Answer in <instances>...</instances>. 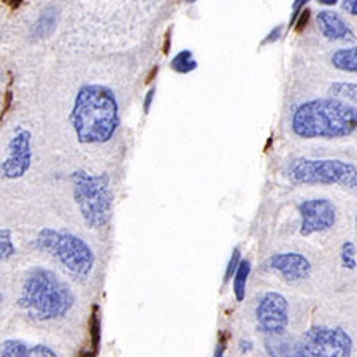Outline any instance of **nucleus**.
<instances>
[{
    "instance_id": "obj_1",
    "label": "nucleus",
    "mask_w": 357,
    "mask_h": 357,
    "mask_svg": "<svg viewBox=\"0 0 357 357\" xmlns=\"http://www.w3.org/2000/svg\"><path fill=\"white\" fill-rule=\"evenodd\" d=\"M68 121L83 145L108 143L121 124L116 94L105 84H83L75 97Z\"/></svg>"
},
{
    "instance_id": "obj_2",
    "label": "nucleus",
    "mask_w": 357,
    "mask_h": 357,
    "mask_svg": "<svg viewBox=\"0 0 357 357\" xmlns=\"http://www.w3.org/2000/svg\"><path fill=\"white\" fill-rule=\"evenodd\" d=\"M292 132L301 138H343L357 130V107L338 97L301 103L292 114Z\"/></svg>"
},
{
    "instance_id": "obj_3",
    "label": "nucleus",
    "mask_w": 357,
    "mask_h": 357,
    "mask_svg": "<svg viewBox=\"0 0 357 357\" xmlns=\"http://www.w3.org/2000/svg\"><path fill=\"white\" fill-rule=\"evenodd\" d=\"M75 305V294L54 272L33 267L22 283L18 307L29 319L46 322L62 319Z\"/></svg>"
},
{
    "instance_id": "obj_4",
    "label": "nucleus",
    "mask_w": 357,
    "mask_h": 357,
    "mask_svg": "<svg viewBox=\"0 0 357 357\" xmlns=\"http://www.w3.org/2000/svg\"><path fill=\"white\" fill-rule=\"evenodd\" d=\"M73 199L79 215L91 229L105 227L112 220L113 191L108 174L92 175L86 170H75L70 174Z\"/></svg>"
},
{
    "instance_id": "obj_5",
    "label": "nucleus",
    "mask_w": 357,
    "mask_h": 357,
    "mask_svg": "<svg viewBox=\"0 0 357 357\" xmlns=\"http://www.w3.org/2000/svg\"><path fill=\"white\" fill-rule=\"evenodd\" d=\"M32 246L37 251L56 257L78 280H88L94 270L96 256L92 248L82 237L70 232L45 227L33 238Z\"/></svg>"
},
{
    "instance_id": "obj_6",
    "label": "nucleus",
    "mask_w": 357,
    "mask_h": 357,
    "mask_svg": "<svg viewBox=\"0 0 357 357\" xmlns=\"http://www.w3.org/2000/svg\"><path fill=\"white\" fill-rule=\"evenodd\" d=\"M286 175L294 184L342 186L356 191L357 167L340 159L296 158L286 167Z\"/></svg>"
},
{
    "instance_id": "obj_7",
    "label": "nucleus",
    "mask_w": 357,
    "mask_h": 357,
    "mask_svg": "<svg viewBox=\"0 0 357 357\" xmlns=\"http://www.w3.org/2000/svg\"><path fill=\"white\" fill-rule=\"evenodd\" d=\"M292 353L297 357H349L353 338L342 327L314 326L303 333Z\"/></svg>"
},
{
    "instance_id": "obj_8",
    "label": "nucleus",
    "mask_w": 357,
    "mask_h": 357,
    "mask_svg": "<svg viewBox=\"0 0 357 357\" xmlns=\"http://www.w3.org/2000/svg\"><path fill=\"white\" fill-rule=\"evenodd\" d=\"M259 332L267 335H281L289 324V303L283 294L268 291L262 294L256 307Z\"/></svg>"
},
{
    "instance_id": "obj_9",
    "label": "nucleus",
    "mask_w": 357,
    "mask_h": 357,
    "mask_svg": "<svg viewBox=\"0 0 357 357\" xmlns=\"http://www.w3.org/2000/svg\"><path fill=\"white\" fill-rule=\"evenodd\" d=\"M7 159L2 162V178L20 180L32 165V132L18 128L10 138Z\"/></svg>"
},
{
    "instance_id": "obj_10",
    "label": "nucleus",
    "mask_w": 357,
    "mask_h": 357,
    "mask_svg": "<svg viewBox=\"0 0 357 357\" xmlns=\"http://www.w3.org/2000/svg\"><path fill=\"white\" fill-rule=\"evenodd\" d=\"M301 213V235L312 237L314 234L327 232L337 222V206L327 199L305 200L298 205Z\"/></svg>"
},
{
    "instance_id": "obj_11",
    "label": "nucleus",
    "mask_w": 357,
    "mask_h": 357,
    "mask_svg": "<svg viewBox=\"0 0 357 357\" xmlns=\"http://www.w3.org/2000/svg\"><path fill=\"white\" fill-rule=\"evenodd\" d=\"M264 268L278 273L286 283H298L312 275V264L301 252H276L267 259Z\"/></svg>"
},
{
    "instance_id": "obj_12",
    "label": "nucleus",
    "mask_w": 357,
    "mask_h": 357,
    "mask_svg": "<svg viewBox=\"0 0 357 357\" xmlns=\"http://www.w3.org/2000/svg\"><path fill=\"white\" fill-rule=\"evenodd\" d=\"M316 24H318L319 32L324 36L329 42H356L354 32L351 27L342 20V16L335 11L322 10L316 16Z\"/></svg>"
},
{
    "instance_id": "obj_13",
    "label": "nucleus",
    "mask_w": 357,
    "mask_h": 357,
    "mask_svg": "<svg viewBox=\"0 0 357 357\" xmlns=\"http://www.w3.org/2000/svg\"><path fill=\"white\" fill-rule=\"evenodd\" d=\"M57 24V11L54 7H46L42 15L38 16L36 24L32 27V37L36 38H45L50 37L54 32Z\"/></svg>"
},
{
    "instance_id": "obj_14",
    "label": "nucleus",
    "mask_w": 357,
    "mask_h": 357,
    "mask_svg": "<svg viewBox=\"0 0 357 357\" xmlns=\"http://www.w3.org/2000/svg\"><path fill=\"white\" fill-rule=\"evenodd\" d=\"M332 66L337 70L357 73V46L347 50H338L332 56Z\"/></svg>"
},
{
    "instance_id": "obj_15",
    "label": "nucleus",
    "mask_w": 357,
    "mask_h": 357,
    "mask_svg": "<svg viewBox=\"0 0 357 357\" xmlns=\"http://www.w3.org/2000/svg\"><path fill=\"white\" fill-rule=\"evenodd\" d=\"M251 273V262L250 261H241L237 273L234 276V296L237 302H243L246 296V286H248V278H250Z\"/></svg>"
},
{
    "instance_id": "obj_16",
    "label": "nucleus",
    "mask_w": 357,
    "mask_h": 357,
    "mask_svg": "<svg viewBox=\"0 0 357 357\" xmlns=\"http://www.w3.org/2000/svg\"><path fill=\"white\" fill-rule=\"evenodd\" d=\"M170 67L174 68L176 73L186 75V73L194 72L195 68L199 67V64H197V61L194 59L191 50H183L174 57V59H172Z\"/></svg>"
},
{
    "instance_id": "obj_17",
    "label": "nucleus",
    "mask_w": 357,
    "mask_h": 357,
    "mask_svg": "<svg viewBox=\"0 0 357 357\" xmlns=\"http://www.w3.org/2000/svg\"><path fill=\"white\" fill-rule=\"evenodd\" d=\"M329 96L353 102L357 105V83H348V82L333 83L329 89Z\"/></svg>"
},
{
    "instance_id": "obj_18",
    "label": "nucleus",
    "mask_w": 357,
    "mask_h": 357,
    "mask_svg": "<svg viewBox=\"0 0 357 357\" xmlns=\"http://www.w3.org/2000/svg\"><path fill=\"white\" fill-rule=\"evenodd\" d=\"M2 357H31V347L21 340H5L0 349Z\"/></svg>"
},
{
    "instance_id": "obj_19",
    "label": "nucleus",
    "mask_w": 357,
    "mask_h": 357,
    "mask_svg": "<svg viewBox=\"0 0 357 357\" xmlns=\"http://www.w3.org/2000/svg\"><path fill=\"white\" fill-rule=\"evenodd\" d=\"M89 337H91L92 356H97L100 347V314H99V307H97V305H94V308H92V313L89 318Z\"/></svg>"
},
{
    "instance_id": "obj_20",
    "label": "nucleus",
    "mask_w": 357,
    "mask_h": 357,
    "mask_svg": "<svg viewBox=\"0 0 357 357\" xmlns=\"http://www.w3.org/2000/svg\"><path fill=\"white\" fill-rule=\"evenodd\" d=\"M16 255V246L13 243V234L7 227H2L0 230V259L3 261H10L11 257Z\"/></svg>"
},
{
    "instance_id": "obj_21",
    "label": "nucleus",
    "mask_w": 357,
    "mask_h": 357,
    "mask_svg": "<svg viewBox=\"0 0 357 357\" xmlns=\"http://www.w3.org/2000/svg\"><path fill=\"white\" fill-rule=\"evenodd\" d=\"M340 257H342V264L344 268L354 270L357 267L356 261V245L353 241H344L342 245V251H340Z\"/></svg>"
},
{
    "instance_id": "obj_22",
    "label": "nucleus",
    "mask_w": 357,
    "mask_h": 357,
    "mask_svg": "<svg viewBox=\"0 0 357 357\" xmlns=\"http://www.w3.org/2000/svg\"><path fill=\"white\" fill-rule=\"evenodd\" d=\"M240 262H241L240 250H238V248H234L232 256H230L229 264H227V267H226V275H224V284H227L229 281L234 278L235 273H237L238 267H240Z\"/></svg>"
},
{
    "instance_id": "obj_23",
    "label": "nucleus",
    "mask_w": 357,
    "mask_h": 357,
    "mask_svg": "<svg viewBox=\"0 0 357 357\" xmlns=\"http://www.w3.org/2000/svg\"><path fill=\"white\" fill-rule=\"evenodd\" d=\"M56 351L46 347V344H36L31 347V357H56Z\"/></svg>"
},
{
    "instance_id": "obj_24",
    "label": "nucleus",
    "mask_w": 357,
    "mask_h": 357,
    "mask_svg": "<svg viewBox=\"0 0 357 357\" xmlns=\"http://www.w3.org/2000/svg\"><path fill=\"white\" fill-rule=\"evenodd\" d=\"M310 16H312V13H310V10L308 8H303L302 10V13L298 15V18L296 20V32H302L305 27H307V24H308V21H310Z\"/></svg>"
},
{
    "instance_id": "obj_25",
    "label": "nucleus",
    "mask_w": 357,
    "mask_h": 357,
    "mask_svg": "<svg viewBox=\"0 0 357 357\" xmlns=\"http://www.w3.org/2000/svg\"><path fill=\"white\" fill-rule=\"evenodd\" d=\"M308 2H310V0H294L292 16H291V27H294V24H296V20L298 18L301 11L305 8V5H307Z\"/></svg>"
},
{
    "instance_id": "obj_26",
    "label": "nucleus",
    "mask_w": 357,
    "mask_h": 357,
    "mask_svg": "<svg viewBox=\"0 0 357 357\" xmlns=\"http://www.w3.org/2000/svg\"><path fill=\"white\" fill-rule=\"evenodd\" d=\"M154 96H156V88H151L145 96V100H143V112L146 114L151 110V105H153V100H154Z\"/></svg>"
},
{
    "instance_id": "obj_27",
    "label": "nucleus",
    "mask_w": 357,
    "mask_h": 357,
    "mask_svg": "<svg viewBox=\"0 0 357 357\" xmlns=\"http://www.w3.org/2000/svg\"><path fill=\"white\" fill-rule=\"evenodd\" d=\"M281 32H283V27H281V26H276V27L273 29V31L268 33L267 38L264 40L262 45H268V43H273V42H276V40H280V37H283V33H281Z\"/></svg>"
},
{
    "instance_id": "obj_28",
    "label": "nucleus",
    "mask_w": 357,
    "mask_h": 357,
    "mask_svg": "<svg viewBox=\"0 0 357 357\" xmlns=\"http://www.w3.org/2000/svg\"><path fill=\"white\" fill-rule=\"evenodd\" d=\"M226 337H227L226 332H222L221 335H220V343H218V347H216V349H215V357L224 356V351H226V347H227Z\"/></svg>"
},
{
    "instance_id": "obj_29",
    "label": "nucleus",
    "mask_w": 357,
    "mask_h": 357,
    "mask_svg": "<svg viewBox=\"0 0 357 357\" xmlns=\"http://www.w3.org/2000/svg\"><path fill=\"white\" fill-rule=\"evenodd\" d=\"M342 7L344 11H347V13L357 16V0H343Z\"/></svg>"
},
{
    "instance_id": "obj_30",
    "label": "nucleus",
    "mask_w": 357,
    "mask_h": 357,
    "mask_svg": "<svg viewBox=\"0 0 357 357\" xmlns=\"http://www.w3.org/2000/svg\"><path fill=\"white\" fill-rule=\"evenodd\" d=\"M11 100H13V92H11V89H8L7 94H5V105L2 107V116L3 114H7V112L10 110Z\"/></svg>"
},
{
    "instance_id": "obj_31",
    "label": "nucleus",
    "mask_w": 357,
    "mask_h": 357,
    "mask_svg": "<svg viewBox=\"0 0 357 357\" xmlns=\"http://www.w3.org/2000/svg\"><path fill=\"white\" fill-rule=\"evenodd\" d=\"M170 38H172V29H170V31H167V33H165L164 46H162L164 54H169V51H170Z\"/></svg>"
},
{
    "instance_id": "obj_32",
    "label": "nucleus",
    "mask_w": 357,
    "mask_h": 357,
    "mask_svg": "<svg viewBox=\"0 0 357 357\" xmlns=\"http://www.w3.org/2000/svg\"><path fill=\"white\" fill-rule=\"evenodd\" d=\"M251 349H252V343L250 342V340H241V342H240V351H241V353L248 354Z\"/></svg>"
},
{
    "instance_id": "obj_33",
    "label": "nucleus",
    "mask_w": 357,
    "mask_h": 357,
    "mask_svg": "<svg viewBox=\"0 0 357 357\" xmlns=\"http://www.w3.org/2000/svg\"><path fill=\"white\" fill-rule=\"evenodd\" d=\"M5 3H7V7L8 8H11V10H16V8H20L21 7V3L24 2V0H3Z\"/></svg>"
},
{
    "instance_id": "obj_34",
    "label": "nucleus",
    "mask_w": 357,
    "mask_h": 357,
    "mask_svg": "<svg viewBox=\"0 0 357 357\" xmlns=\"http://www.w3.org/2000/svg\"><path fill=\"white\" fill-rule=\"evenodd\" d=\"M158 70H159V67L156 66V67H153V70L151 72H149V77L146 78V84H149V83H151L153 82V79H154V77H156V75H158Z\"/></svg>"
},
{
    "instance_id": "obj_35",
    "label": "nucleus",
    "mask_w": 357,
    "mask_h": 357,
    "mask_svg": "<svg viewBox=\"0 0 357 357\" xmlns=\"http://www.w3.org/2000/svg\"><path fill=\"white\" fill-rule=\"evenodd\" d=\"M338 0H319V3L322 5H327V7H331V5H335Z\"/></svg>"
},
{
    "instance_id": "obj_36",
    "label": "nucleus",
    "mask_w": 357,
    "mask_h": 357,
    "mask_svg": "<svg viewBox=\"0 0 357 357\" xmlns=\"http://www.w3.org/2000/svg\"><path fill=\"white\" fill-rule=\"evenodd\" d=\"M194 2H197V0H188V3H194Z\"/></svg>"
},
{
    "instance_id": "obj_37",
    "label": "nucleus",
    "mask_w": 357,
    "mask_h": 357,
    "mask_svg": "<svg viewBox=\"0 0 357 357\" xmlns=\"http://www.w3.org/2000/svg\"><path fill=\"white\" fill-rule=\"evenodd\" d=\"M356 227H357V213H356Z\"/></svg>"
}]
</instances>
